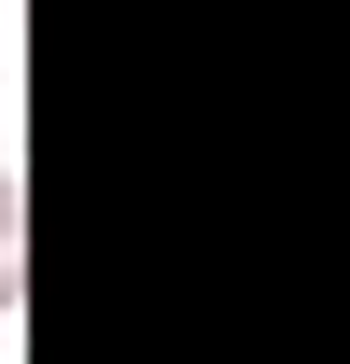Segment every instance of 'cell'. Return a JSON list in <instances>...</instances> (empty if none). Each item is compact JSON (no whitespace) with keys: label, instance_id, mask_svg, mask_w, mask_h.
Masks as SVG:
<instances>
[{"label":"cell","instance_id":"obj_1","mask_svg":"<svg viewBox=\"0 0 350 364\" xmlns=\"http://www.w3.org/2000/svg\"><path fill=\"white\" fill-rule=\"evenodd\" d=\"M14 294H28V267H14V238H0V309H14Z\"/></svg>","mask_w":350,"mask_h":364},{"label":"cell","instance_id":"obj_2","mask_svg":"<svg viewBox=\"0 0 350 364\" xmlns=\"http://www.w3.org/2000/svg\"><path fill=\"white\" fill-rule=\"evenodd\" d=\"M14 210H28V196H14V168H0V238H14Z\"/></svg>","mask_w":350,"mask_h":364}]
</instances>
